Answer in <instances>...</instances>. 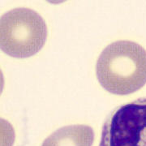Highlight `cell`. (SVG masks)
<instances>
[{
	"instance_id": "cell-3",
	"label": "cell",
	"mask_w": 146,
	"mask_h": 146,
	"mask_svg": "<svg viewBox=\"0 0 146 146\" xmlns=\"http://www.w3.org/2000/svg\"><path fill=\"white\" fill-rule=\"evenodd\" d=\"M99 146H146V98L110 113L102 127Z\"/></svg>"
},
{
	"instance_id": "cell-1",
	"label": "cell",
	"mask_w": 146,
	"mask_h": 146,
	"mask_svg": "<svg viewBox=\"0 0 146 146\" xmlns=\"http://www.w3.org/2000/svg\"><path fill=\"white\" fill-rule=\"evenodd\" d=\"M100 84L108 92L127 95L146 84V50L136 42H113L101 53L96 65Z\"/></svg>"
},
{
	"instance_id": "cell-4",
	"label": "cell",
	"mask_w": 146,
	"mask_h": 146,
	"mask_svg": "<svg viewBox=\"0 0 146 146\" xmlns=\"http://www.w3.org/2000/svg\"><path fill=\"white\" fill-rule=\"evenodd\" d=\"M94 131L87 125H70L61 127L44 141L42 146H92Z\"/></svg>"
},
{
	"instance_id": "cell-2",
	"label": "cell",
	"mask_w": 146,
	"mask_h": 146,
	"mask_svg": "<svg viewBox=\"0 0 146 146\" xmlns=\"http://www.w3.org/2000/svg\"><path fill=\"white\" fill-rule=\"evenodd\" d=\"M46 38V24L35 11L19 7L1 17V50L11 57L33 56L43 47Z\"/></svg>"
}]
</instances>
